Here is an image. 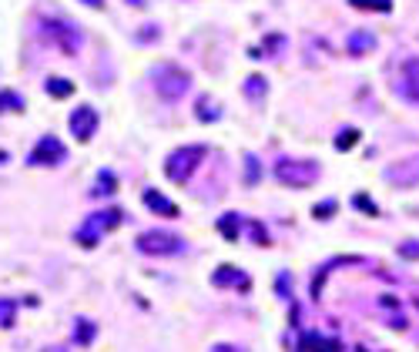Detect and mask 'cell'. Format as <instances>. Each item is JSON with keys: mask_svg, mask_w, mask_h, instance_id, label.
<instances>
[{"mask_svg": "<svg viewBox=\"0 0 419 352\" xmlns=\"http://www.w3.org/2000/svg\"><path fill=\"white\" fill-rule=\"evenodd\" d=\"M151 81H154V91L161 94L165 101H181L188 88H192V74L181 71L178 64H158L151 71Z\"/></svg>", "mask_w": 419, "mask_h": 352, "instance_id": "1", "label": "cell"}, {"mask_svg": "<svg viewBox=\"0 0 419 352\" xmlns=\"http://www.w3.org/2000/svg\"><path fill=\"white\" fill-rule=\"evenodd\" d=\"M319 165L315 161H299V158H282L275 161V182H282L285 188H309L319 182Z\"/></svg>", "mask_w": 419, "mask_h": 352, "instance_id": "2", "label": "cell"}, {"mask_svg": "<svg viewBox=\"0 0 419 352\" xmlns=\"http://www.w3.org/2000/svg\"><path fill=\"white\" fill-rule=\"evenodd\" d=\"M201 158H205V148H201V144H185V148H178V151L168 154L165 175L175 184H185L192 175H195L198 165H201Z\"/></svg>", "mask_w": 419, "mask_h": 352, "instance_id": "3", "label": "cell"}, {"mask_svg": "<svg viewBox=\"0 0 419 352\" xmlns=\"http://www.w3.org/2000/svg\"><path fill=\"white\" fill-rule=\"evenodd\" d=\"M118 225H121V212H118V208H105V212H94V215L88 218V222H84V225L77 229V242H81L84 248H94V245H98V238H101L105 231L118 229Z\"/></svg>", "mask_w": 419, "mask_h": 352, "instance_id": "4", "label": "cell"}, {"mask_svg": "<svg viewBox=\"0 0 419 352\" xmlns=\"http://www.w3.org/2000/svg\"><path fill=\"white\" fill-rule=\"evenodd\" d=\"M138 248H141L145 255H178L181 238L171 235V231L151 229V231H141V235H138Z\"/></svg>", "mask_w": 419, "mask_h": 352, "instance_id": "5", "label": "cell"}, {"mask_svg": "<svg viewBox=\"0 0 419 352\" xmlns=\"http://www.w3.org/2000/svg\"><path fill=\"white\" fill-rule=\"evenodd\" d=\"M64 158H67V148L54 135H44V138L34 144V151H30V165H47L51 168V165H60Z\"/></svg>", "mask_w": 419, "mask_h": 352, "instance_id": "6", "label": "cell"}, {"mask_svg": "<svg viewBox=\"0 0 419 352\" xmlns=\"http://www.w3.org/2000/svg\"><path fill=\"white\" fill-rule=\"evenodd\" d=\"M44 34H47V37H54V44H60V50H64V54H71V57H74L77 47H81V34H77L71 24H54V20H47Z\"/></svg>", "mask_w": 419, "mask_h": 352, "instance_id": "7", "label": "cell"}, {"mask_svg": "<svg viewBox=\"0 0 419 352\" xmlns=\"http://www.w3.org/2000/svg\"><path fill=\"white\" fill-rule=\"evenodd\" d=\"M94 131H98V111L94 107H77L71 114V135L77 141H88Z\"/></svg>", "mask_w": 419, "mask_h": 352, "instance_id": "8", "label": "cell"}, {"mask_svg": "<svg viewBox=\"0 0 419 352\" xmlns=\"http://www.w3.org/2000/svg\"><path fill=\"white\" fill-rule=\"evenodd\" d=\"M145 205H148L154 215H165V218H178V205L171 198H165L161 191H154V188H148L145 191Z\"/></svg>", "mask_w": 419, "mask_h": 352, "instance_id": "9", "label": "cell"}, {"mask_svg": "<svg viewBox=\"0 0 419 352\" xmlns=\"http://www.w3.org/2000/svg\"><path fill=\"white\" fill-rule=\"evenodd\" d=\"M386 178H390L392 184H413L419 178V161H413V158H409V161H403V165H396V168H386Z\"/></svg>", "mask_w": 419, "mask_h": 352, "instance_id": "10", "label": "cell"}, {"mask_svg": "<svg viewBox=\"0 0 419 352\" xmlns=\"http://www.w3.org/2000/svg\"><path fill=\"white\" fill-rule=\"evenodd\" d=\"M211 282H215V285H235V289H248V278L241 276L239 269H235V265H222V269H218V272H215V276H211Z\"/></svg>", "mask_w": 419, "mask_h": 352, "instance_id": "11", "label": "cell"}, {"mask_svg": "<svg viewBox=\"0 0 419 352\" xmlns=\"http://www.w3.org/2000/svg\"><path fill=\"white\" fill-rule=\"evenodd\" d=\"M403 77H406L403 94L409 101H419V61L416 57H409V61L403 64Z\"/></svg>", "mask_w": 419, "mask_h": 352, "instance_id": "12", "label": "cell"}, {"mask_svg": "<svg viewBox=\"0 0 419 352\" xmlns=\"http://www.w3.org/2000/svg\"><path fill=\"white\" fill-rule=\"evenodd\" d=\"M369 50H375V37H373V34H369V31L349 34V54L362 57V54H369Z\"/></svg>", "mask_w": 419, "mask_h": 352, "instance_id": "13", "label": "cell"}, {"mask_svg": "<svg viewBox=\"0 0 419 352\" xmlns=\"http://www.w3.org/2000/svg\"><path fill=\"white\" fill-rule=\"evenodd\" d=\"M114 191H118V178H114L111 171H101V175H98V184H94V191H91V195H94V198H107V195H114Z\"/></svg>", "mask_w": 419, "mask_h": 352, "instance_id": "14", "label": "cell"}, {"mask_svg": "<svg viewBox=\"0 0 419 352\" xmlns=\"http://www.w3.org/2000/svg\"><path fill=\"white\" fill-rule=\"evenodd\" d=\"M47 94L51 97H71L74 94V84L67 77H47Z\"/></svg>", "mask_w": 419, "mask_h": 352, "instance_id": "15", "label": "cell"}, {"mask_svg": "<svg viewBox=\"0 0 419 352\" xmlns=\"http://www.w3.org/2000/svg\"><path fill=\"white\" fill-rule=\"evenodd\" d=\"M356 11H375V14H390L392 0H349Z\"/></svg>", "mask_w": 419, "mask_h": 352, "instance_id": "16", "label": "cell"}, {"mask_svg": "<svg viewBox=\"0 0 419 352\" xmlns=\"http://www.w3.org/2000/svg\"><path fill=\"white\" fill-rule=\"evenodd\" d=\"M265 91H269V84H265V77L262 74H252L248 81H245V97H265Z\"/></svg>", "mask_w": 419, "mask_h": 352, "instance_id": "17", "label": "cell"}, {"mask_svg": "<svg viewBox=\"0 0 419 352\" xmlns=\"http://www.w3.org/2000/svg\"><path fill=\"white\" fill-rule=\"evenodd\" d=\"M94 336H98V329H94V322H88V319H77V332H74L77 346H91V342H94Z\"/></svg>", "mask_w": 419, "mask_h": 352, "instance_id": "18", "label": "cell"}, {"mask_svg": "<svg viewBox=\"0 0 419 352\" xmlns=\"http://www.w3.org/2000/svg\"><path fill=\"white\" fill-rule=\"evenodd\" d=\"M218 231H222L228 242H235L239 238V215H225L222 222H218Z\"/></svg>", "mask_w": 419, "mask_h": 352, "instance_id": "19", "label": "cell"}, {"mask_svg": "<svg viewBox=\"0 0 419 352\" xmlns=\"http://www.w3.org/2000/svg\"><path fill=\"white\" fill-rule=\"evenodd\" d=\"M24 107V97L17 91H0V114L4 111H20Z\"/></svg>", "mask_w": 419, "mask_h": 352, "instance_id": "20", "label": "cell"}, {"mask_svg": "<svg viewBox=\"0 0 419 352\" xmlns=\"http://www.w3.org/2000/svg\"><path fill=\"white\" fill-rule=\"evenodd\" d=\"M356 141H359V131H356V128H345L342 135L335 138V148H339V151H349V148H352Z\"/></svg>", "mask_w": 419, "mask_h": 352, "instance_id": "21", "label": "cell"}, {"mask_svg": "<svg viewBox=\"0 0 419 352\" xmlns=\"http://www.w3.org/2000/svg\"><path fill=\"white\" fill-rule=\"evenodd\" d=\"M218 114H222V111H215L211 97H201V101H198V118H201V121H215Z\"/></svg>", "mask_w": 419, "mask_h": 352, "instance_id": "22", "label": "cell"}, {"mask_svg": "<svg viewBox=\"0 0 419 352\" xmlns=\"http://www.w3.org/2000/svg\"><path fill=\"white\" fill-rule=\"evenodd\" d=\"M258 178H262L258 158H248V161H245V182H248V184H258Z\"/></svg>", "mask_w": 419, "mask_h": 352, "instance_id": "23", "label": "cell"}, {"mask_svg": "<svg viewBox=\"0 0 419 352\" xmlns=\"http://www.w3.org/2000/svg\"><path fill=\"white\" fill-rule=\"evenodd\" d=\"M335 208H339V205H335V201H319V205H315V218H319V222H326V218H332V215H335Z\"/></svg>", "mask_w": 419, "mask_h": 352, "instance_id": "24", "label": "cell"}, {"mask_svg": "<svg viewBox=\"0 0 419 352\" xmlns=\"http://www.w3.org/2000/svg\"><path fill=\"white\" fill-rule=\"evenodd\" d=\"M0 325H4V329L14 325V306H11V302H0Z\"/></svg>", "mask_w": 419, "mask_h": 352, "instance_id": "25", "label": "cell"}, {"mask_svg": "<svg viewBox=\"0 0 419 352\" xmlns=\"http://www.w3.org/2000/svg\"><path fill=\"white\" fill-rule=\"evenodd\" d=\"M352 205H356V208H362V212H369V215H379V212H375V205L366 198V195H356V198H352Z\"/></svg>", "mask_w": 419, "mask_h": 352, "instance_id": "26", "label": "cell"}, {"mask_svg": "<svg viewBox=\"0 0 419 352\" xmlns=\"http://www.w3.org/2000/svg\"><path fill=\"white\" fill-rule=\"evenodd\" d=\"M399 255L403 259H419V242L416 245H399Z\"/></svg>", "mask_w": 419, "mask_h": 352, "instance_id": "27", "label": "cell"}, {"mask_svg": "<svg viewBox=\"0 0 419 352\" xmlns=\"http://www.w3.org/2000/svg\"><path fill=\"white\" fill-rule=\"evenodd\" d=\"M211 352H241V349H239V346H215Z\"/></svg>", "mask_w": 419, "mask_h": 352, "instance_id": "28", "label": "cell"}, {"mask_svg": "<svg viewBox=\"0 0 419 352\" xmlns=\"http://www.w3.org/2000/svg\"><path fill=\"white\" fill-rule=\"evenodd\" d=\"M81 4H88V7H94V11H101V7H105V0H81Z\"/></svg>", "mask_w": 419, "mask_h": 352, "instance_id": "29", "label": "cell"}]
</instances>
